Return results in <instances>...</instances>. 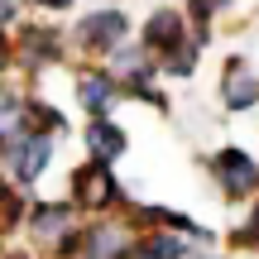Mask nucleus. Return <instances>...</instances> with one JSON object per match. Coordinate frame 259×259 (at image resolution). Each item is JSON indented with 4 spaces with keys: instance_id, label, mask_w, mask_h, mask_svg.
<instances>
[{
    "instance_id": "22",
    "label": "nucleus",
    "mask_w": 259,
    "mask_h": 259,
    "mask_svg": "<svg viewBox=\"0 0 259 259\" xmlns=\"http://www.w3.org/2000/svg\"><path fill=\"white\" fill-rule=\"evenodd\" d=\"M15 77V48H10V34H0V82Z\"/></svg>"
},
{
    "instance_id": "7",
    "label": "nucleus",
    "mask_w": 259,
    "mask_h": 259,
    "mask_svg": "<svg viewBox=\"0 0 259 259\" xmlns=\"http://www.w3.org/2000/svg\"><path fill=\"white\" fill-rule=\"evenodd\" d=\"M139 250V226L130 211H106L82 221V240H77V259H135Z\"/></svg>"
},
{
    "instance_id": "12",
    "label": "nucleus",
    "mask_w": 259,
    "mask_h": 259,
    "mask_svg": "<svg viewBox=\"0 0 259 259\" xmlns=\"http://www.w3.org/2000/svg\"><path fill=\"white\" fill-rule=\"evenodd\" d=\"M101 63L115 72V82H120L125 92H135V87H149V82H163V77H158V58L149 53L139 38H125V44L115 48L111 58H101Z\"/></svg>"
},
{
    "instance_id": "13",
    "label": "nucleus",
    "mask_w": 259,
    "mask_h": 259,
    "mask_svg": "<svg viewBox=\"0 0 259 259\" xmlns=\"http://www.w3.org/2000/svg\"><path fill=\"white\" fill-rule=\"evenodd\" d=\"M24 130H38V135H53V139H77L72 120H67V111L53 101V96H44L38 87H29V101H24Z\"/></svg>"
},
{
    "instance_id": "23",
    "label": "nucleus",
    "mask_w": 259,
    "mask_h": 259,
    "mask_svg": "<svg viewBox=\"0 0 259 259\" xmlns=\"http://www.w3.org/2000/svg\"><path fill=\"white\" fill-rule=\"evenodd\" d=\"M0 259H38L29 245H10V250H0Z\"/></svg>"
},
{
    "instance_id": "15",
    "label": "nucleus",
    "mask_w": 259,
    "mask_h": 259,
    "mask_svg": "<svg viewBox=\"0 0 259 259\" xmlns=\"http://www.w3.org/2000/svg\"><path fill=\"white\" fill-rule=\"evenodd\" d=\"M34 197L38 192L0 178V240H15V235L24 231V216H29V206H34Z\"/></svg>"
},
{
    "instance_id": "2",
    "label": "nucleus",
    "mask_w": 259,
    "mask_h": 259,
    "mask_svg": "<svg viewBox=\"0 0 259 259\" xmlns=\"http://www.w3.org/2000/svg\"><path fill=\"white\" fill-rule=\"evenodd\" d=\"M82 221H87V216L77 211L67 197H34V206H29V216H24L19 240H24L38 259H77Z\"/></svg>"
},
{
    "instance_id": "9",
    "label": "nucleus",
    "mask_w": 259,
    "mask_h": 259,
    "mask_svg": "<svg viewBox=\"0 0 259 259\" xmlns=\"http://www.w3.org/2000/svg\"><path fill=\"white\" fill-rule=\"evenodd\" d=\"M72 101L82 111V120L115 115L125 106V87L115 82V72L106 63H72Z\"/></svg>"
},
{
    "instance_id": "8",
    "label": "nucleus",
    "mask_w": 259,
    "mask_h": 259,
    "mask_svg": "<svg viewBox=\"0 0 259 259\" xmlns=\"http://www.w3.org/2000/svg\"><path fill=\"white\" fill-rule=\"evenodd\" d=\"M216 106L226 115H254L259 111V67L250 53H226L216 67Z\"/></svg>"
},
{
    "instance_id": "21",
    "label": "nucleus",
    "mask_w": 259,
    "mask_h": 259,
    "mask_svg": "<svg viewBox=\"0 0 259 259\" xmlns=\"http://www.w3.org/2000/svg\"><path fill=\"white\" fill-rule=\"evenodd\" d=\"M77 10V0H29V15H53V19H63V15H72Z\"/></svg>"
},
{
    "instance_id": "3",
    "label": "nucleus",
    "mask_w": 259,
    "mask_h": 259,
    "mask_svg": "<svg viewBox=\"0 0 259 259\" xmlns=\"http://www.w3.org/2000/svg\"><path fill=\"white\" fill-rule=\"evenodd\" d=\"M63 197L77 206L82 216H106V211H125L135 197H130L125 178L115 173V163H96V158H82V163L67 168L63 178Z\"/></svg>"
},
{
    "instance_id": "1",
    "label": "nucleus",
    "mask_w": 259,
    "mask_h": 259,
    "mask_svg": "<svg viewBox=\"0 0 259 259\" xmlns=\"http://www.w3.org/2000/svg\"><path fill=\"white\" fill-rule=\"evenodd\" d=\"M10 48H15V77H24V87H38L58 67H72L67 24L53 19V15H29L10 34Z\"/></svg>"
},
{
    "instance_id": "5",
    "label": "nucleus",
    "mask_w": 259,
    "mask_h": 259,
    "mask_svg": "<svg viewBox=\"0 0 259 259\" xmlns=\"http://www.w3.org/2000/svg\"><path fill=\"white\" fill-rule=\"evenodd\" d=\"M58 149H63V139L38 135V130H19V135H10L5 144H0V178L38 192V183H44V178L53 173V163H58Z\"/></svg>"
},
{
    "instance_id": "17",
    "label": "nucleus",
    "mask_w": 259,
    "mask_h": 259,
    "mask_svg": "<svg viewBox=\"0 0 259 259\" xmlns=\"http://www.w3.org/2000/svg\"><path fill=\"white\" fill-rule=\"evenodd\" d=\"M24 101H29V87H19V82L5 77V82H0V139L24 130Z\"/></svg>"
},
{
    "instance_id": "20",
    "label": "nucleus",
    "mask_w": 259,
    "mask_h": 259,
    "mask_svg": "<svg viewBox=\"0 0 259 259\" xmlns=\"http://www.w3.org/2000/svg\"><path fill=\"white\" fill-rule=\"evenodd\" d=\"M29 19V0H0V34H15Z\"/></svg>"
},
{
    "instance_id": "18",
    "label": "nucleus",
    "mask_w": 259,
    "mask_h": 259,
    "mask_svg": "<svg viewBox=\"0 0 259 259\" xmlns=\"http://www.w3.org/2000/svg\"><path fill=\"white\" fill-rule=\"evenodd\" d=\"M226 250H245V254H259V197L250 206H240V221L226 231Z\"/></svg>"
},
{
    "instance_id": "10",
    "label": "nucleus",
    "mask_w": 259,
    "mask_h": 259,
    "mask_svg": "<svg viewBox=\"0 0 259 259\" xmlns=\"http://www.w3.org/2000/svg\"><path fill=\"white\" fill-rule=\"evenodd\" d=\"M77 144H82V158H96V163H125L130 154V130L115 120V115H96V120H82V130H77Z\"/></svg>"
},
{
    "instance_id": "11",
    "label": "nucleus",
    "mask_w": 259,
    "mask_h": 259,
    "mask_svg": "<svg viewBox=\"0 0 259 259\" xmlns=\"http://www.w3.org/2000/svg\"><path fill=\"white\" fill-rule=\"evenodd\" d=\"M135 38L149 48V53H168V48H178L183 38H192V24H187V10L183 5H154L144 19H139Z\"/></svg>"
},
{
    "instance_id": "4",
    "label": "nucleus",
    "mask_w": 259,
    "mask_h": 259,
    "mask_svg": "<svg viewBox=\"0 0 259 259\" xmlns=\"http://www.w3.org/2000/svg\"><path fill=\"white\" fill-rule=\"evenodd\" d=\"M135 38V15L125 5H96L67 24V44H72V63H101L115 48Z\"/></svg>"
},
{
    "instance_id": "19",
    "label": "nucleus",
    "mask_w": 259,
    "mask_h": 259,
    "mask_svg": "<svg viewBox=\"0 0 259 259\" xmlns=\"http://www.w3.org/2000/svg\"><path fill=\"white\" fill-rule=\"evenodd\" d=\"M125 106H144V111H154V115H173L168 82H149V87H135V92H125Z\"/></svg>"
},
{
    "instance_id": "14",
    "label": "nucleus",
    "mask_w": 259,
    "mask_h": 259,
    "mask_svg": "<svg viewBox=\"0 0 259 259\" xmlns=\"http://www.w3.org/2000/svg\"><path fill=\"white\" fill-rule=\"evenodd\" d=\"M202 53H206V48L197 44V38H183L178 48L158 53V77H163L168 87H187L197 77V67H202Z\"/></svg>"
},
{
    "instance_id": "16",
    "label": "nucleus",
    "mask_w": 259,
    "mask_h": 259,
    "mask_svg": "<svg viewBox=\"0 0 259 259\" xmlns=\"http://www.w3.org/2000/svg\"><path fill=\"white\" fill-rule=\"evenodd\" d=\"M235 5H240V0H183L187 24H192V38H197L202 48H211V44H216V19L231 15Z\"/></svg>"
},
{
    "instance_id": "6",
    "label": "nucleus",
    "mask_w": 259,
    "mask_h": 259,
    "mask_svg": "<svg viewBox=\"0 0 259 259\" xmlns=\"http://www.w3.org/2000/svg\"><path fill=\"white\" fill-rule=\"evenodd\" d=\"M202 163H206V178H211L216 197H221L226 206H250L259 197V158H254V149L216 144Z\"/></svg>"
}]
</instances>
